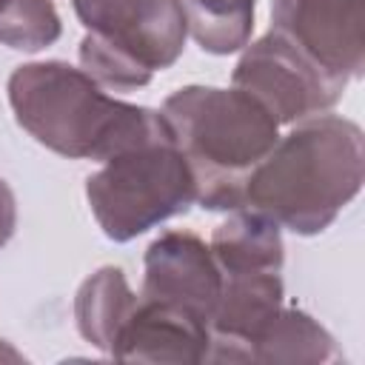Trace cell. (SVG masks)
Masks as SVG:
<instances>
[{
  "label": "cell",
  "mask_w": 365,
  "mask_h": 365,
  "mask_svg": "<svg viewBox=\"0 0 365 365\" xmlns=\"http://www.w3.org/2000/svg\"><path fill=\"white\" fill-rule=\"evenodd\" d=\"M220 288L222 274L211 257V248L194 231L168 228L148 242L143 254L140 297L185 308L208 322Z\"/></svg>",
  "instance_id": "cell-8"
},
{
  "label": "cell",
  "mask_w": 365,
  "mask_h": 365,
  "mask_svg": "<svg viewBox=\"0 0 365 365\" xmlns=\"http://www.w3.org/2000/svg\"><path fill=\"white\" fill-rule=\"evenodd\" d=\"M365 180L362 128L334 111L299 120L245 180L242 208L259 211L297 237L322 234Z\"/></svg>",
  "instance_id": "cell-1"
},
{
  "label": "cell",
  "mask_w": 365,
  "mask_h": 365,
  "mask_svg": "<svg viewBox=\"0 0 365 365\" xmlns=\"http://www.w3.org/2000/svg\"><path fill=\"white\" fill-rule=\"evenodd\" d=\"M3 6H6V0H0V9H3Z\"/></svg>",
  "instance_id": "cell-19"
},
{
  "label": "cell",
  "mask_w": 365,
  "mask_h": 365,
  "mask_svg": "<svg viewBox=\"0 0 365 365\" xmlns=\"http://www.w3.org/2000/svg\"><path fill=\"white\" fill-rule=\"evenodd\" d=\"M0 362H26V356H23V351H17L9 339L0 336Z\"/></svg>",
  "instance_id": "cell-18"
},
{
  "label": "cell",
  "mask_w": 365,
  "mask_h": 365,
  "mask_svg": "<svg viewBox=\"0 0 365 365\" xmlns=\"http://www.w3.org/2000/svg\"><path fill=\"white\" fill-rule=\"evenodd\" d=\"M14 228H17V197L11 185L0 177V251L14 237Z\"/></svg>",
  "instance_id": "cell-17"
},
{
  "label": "cell",
  "mask_w": 365,
  "mask_h": 365,
  "mask_svg": "<svg viewBox=\"0 0 365 365\" xmlns=\"http://www.w3.org/2000/svg\"><path fill=\"white\" fill-rule=\"evenodd\" d=\"M63 34L54 0H6L0 9V46L11 51H43Z\"/></svg>",
  "instance_id": "cell-16"
},
{
  "label": "cell",
  "mask_w": 365,
  "mask_h": 365,
  "mask_svg": "<svg viewBox=\"0 0 365 365\" xmlns=\"http://www.w3.org/2000/svg\"><path fill=\"white\" fill-rule=\"evenodd\" d=\"M77 57H80V68L108 91H137L148 86L154 77V71L145 63H140L128 48L97 31H86Z\"/></svg>",
  "instance_id": "cell-15"
},
{
  "label": "cell",
  "mask_w": 365,
  "mask_h": 365,
  "mask_svg": "<svg viewBox=\"0 0 365 365\" xmlns=\"http://www.w3.org/2000/svg\"><path fill=\"white\" fill-rule=\"evenodd\" d=\"M285 305L279 271L222 274V288L208 319L211 342L205 362H245L248 342Z\"/></svg>",
  "instance_id": "cell-10"
},
{
  "label": "cell",
  "mask_w": 365,
  "mask_h": 365,
  "mask_svg": "<svg viewBox=\"0 0 365 365\" xmlns=\"http://www.w3.org/2000/svg\"><path fill=\"white\" fill-rule=\"evenodd\" d=\"M17 125L48 151L68 160L106 163L128 148L168 137L157 108L106 94L83 68L66 60L23 63L6 83Z\"/></svg>",
  "instance_id": "cell-2"
},
{
  "label": "cell",
  "mask_w": 365,
  "mask_h": 365,
  "mask_svg": "<svg viewBox=\"0 0 365 365\" xmlns=\"http://www.w3.org/2000/svg\"><path fill=\"white\" fill-rule=\"evenodd\" d=\"M71 9L86 31L120 43L154 74L182 57L188 40L182 0H71Z\"/></svg>",
  "instance_id": "cell-7"
},
{
  "label": "cell",
  "mask_w": 365,
  "mask_h": 365,
  "mask_svg": "<svg viewBox=\"0 0 365 365\" xmlns=\"http://www.w3.org/2000/svg\"><path fill=\"white\" fill-rule=\"evenodd\" d=\"M134 302L137 294L131 291L123 268L103 265L94 274H88L74 294V325L91 348L108 356L111 342L125 317L131 314Z\"/></svg>",
  "instance_id": "cell-13"
},
{
  "label": "cell",
  "mask_w": 365,
  "mask_h": 365,
  "mask_svg": "<svg viewBox=\"0 0 365 365\" xmlns=\"http://www.w3.org/2000/svg\"><path fill=\"white\" fill-rule=\"evenodd\" d=\"M271 31L339 77L365 74V0H271Z\"/></svg>",
  "instance_id": "cell-6"
},
{
  "label": "cell",
  "mask_w": 365,
  "mask_h": 365,
  "mask_svg": "<svg viewBox=\"0 0 365 365\" xmlns=\"http://www.w3.org/2000/svg\"><path fill=\"white\" fill-rule=\"evenodd\" d=\"M188 37L208 54L240 51L254 31L257 0H182Z\"/></svg>",
  "instance_id": "cell-14"
},
{
  "label": "cell",
  "mask_w": 365,
  "mask_h": 365,
  "mask_svg": "<svg viewBox=\"0 0 365 365\" xmlns=\"http://www.w3.org/2000/svg\"><path fill=\"white\" fill-rule=\"evenodd\" d=\"M348 83V77L322 68L277 31L248 40L231 71V86L251 94L279 125L331 111Z\"/></svg>",
  "instance_id": "cell-5"
},
{
  "label": "cell",
  "mask_w": 365,
  "mask_h": 365,
  "mask_svg": "<svg viewBox=\"0 0 365 365\" xmlns=\"http://www.w3.org/2000/svg\"><path fill=\"white\" fill-rule=\"evenodd\" d=\"M86 202L108 240L131 242L185 214L197 202V188L182 151L168 134L106 160L86 177Z\"/></svg>",
  "instance_id": "cell-4"
},
{
  "label": "cell",
  "mask_w": 365,
  "mask_h": 365,
  "mask_svg": "<svg viewBox=\"0 0 365 365\" xmlns=\"http://www.w3.org/2000/svg\"><path fill=\"white\" fill-rule=\"evenodd\" d=\"M160 114L191 168L197 205L225 214L242 208L245 180L279 140V123L234 86H182Z\"/></svg>",
  "instance_id": "cell-3"
},
{
  "label": "cell",
  "mask_w": 365,
  "mask_h": 365,
  "mask_svg": "<svg viewBox=\"0 0 365 365\" xmlns=\"http://www.w3.org/2000/svg\"><path fill=\"white\" fill-rule=\"evenodd\" d=\"M208 342L211 331L205 319L185 308L137 294V302L120 325L108 356L148 365H200L205 362Z\"/></svg>",
  "instance_id": "cell-9"
},
{
  "label": "cell",
  "mask_w": 365,
  "mask_h": 365,
  "mask_svg": "<svg viewBox=\"0 0 365 365\" xmlns=\"http://www.w3.org/2000/svg\"><path fill=\"white\" fill-rule=\"evenodd\" d=\"M339 359L345 356L331 331L297 305H282L245 348V362L262 365H328Z\"/></svg>",
  "instance_id": "cell-11"
},
{
  "label": "cell",
  "mask_w": 365,
  "mask_h": 365,
  "mask_svg": "<svg viewBox=\"0 0 365 365\" xmlns=\"http://www.w3.org/2000/svg\"><path fill=\"white\" fill-rule=\"evenodd\" d=\"M208 248L220 274L282 271L285 262L282 228L251 208L228 211V217L211 231Z\"/></svg>",
  "instance_id": "cell-12"
}]
</instances>
